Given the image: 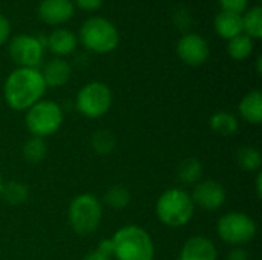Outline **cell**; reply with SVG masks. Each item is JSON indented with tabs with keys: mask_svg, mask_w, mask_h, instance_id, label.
Returning a JSON list of instances; mask_svg holds the SVG:
<instances>
[{
	"mask_svg": "<svg viewBox=\"0 0 262 260\" xmlns=\"http://www.w3.org/2000/svg\"><path fill=\"white\" fill-rule=\"evenodd\" d=\"M45 92L46 84L41 72L31 67H17L3 84L5 101L14 110H28L43 98Z\"/></svg>",
	"mask_w": 262,
	"mask_h": 260,
	"instance_id": "cell-1",
	"label": "cell"
},
{
	"mask_svg": "<svg viewBox=\"0 0 262 260\" xmlns=\"http://www.w3.org/2000/svg\"><path fill=\"white\" fill-rule=\"evenodd\" d=\"M117 260H154L155 245L150 234L138 225H126L111 238Z\"/></svg>",
	"mask_w": 262,
	"mask_h": 260,
	"instance_id": "cell-2",
	"label": "cell"
},
{
	"mask_svg": "<svg viewBox=\"0 0 262 260\" xmlns=\"http://www.w3.org/2000/svg\"><path fill=\"white\" fill-rule=\"evenodd\" d=\"M195 205L190 195L183 188L166 190L157 201V216L161 224L170 228H180L190 222Z\"/></svg>",
	"mask_w": 262,
	"mask_h": 260,
	"instance_id": "cell-3",
	"label": "cell"
},
{
	"mask_svg": "<svg viewBox=\"0 0 262 260\" xmlns=\"http://www.w3.org/2000/svg\"><path fill=\"white\" fill-rule=\"evenodd\" d=\"M103 207L98 198L91 193H81L75 196L68 210V221L75 234L86 238L94 234L101 222Z\"/></svg>",
	"mask_w": 262,
	"mask_h": 260,
	"instance_id": "cell-4",
	"label": "cell"
},
{
	"mask_svg": "<svg viewBox=\"0 0 262 260\" xmlns=\"http://www.w3.org/2000/svg\"><path fill=\"white\" fill-rule=\"evenodd\" d=\"M83 46L95 54H109L120 43V34L115 25L104 17H91L80 28Z\"/></svg>",
	"mask_w": 262,
	"mask_h": 260,
	"instance_id": "cell-5",
	"label": "cell"
},
{
	"mask_svg": "<svg viewBox=\"0 0 262 260\" xmlns=\"http://www.w3.org/2000/svg\"><path fill=\"white\" fill-rule=\"evenodd\" d=\"M63 120L64 113L60 104L49 100H40L29 107L25 115V124L29 133L43 139L54 135L61 127Z\"/></svg>",
	"mask_w": 262,
	"mask_h": 260,
	"instance_id": "cell-6",
	"label": "cell"
},
{
	"mask_svg": "<svg viewBox=\"0 0 262 260\" xmlns=\"http://www.w3.org/2000/svg\"><path fill=\"white\" fill-rule=\"evenodd\" d=\"M216 230L223 242L229 245L241 247L255 239L258 227L253 218H250L249 215L232 211L220 218Z\"/></svg>",
	"mask_w": 262,
	"mask_h": 260,
	"instance_id": "cell-7",
	"label": "cell"
},
{
	"mask_svg": "<svg viewBox=\"0 0 262 260\" xmlns=\"http://www.w3.org/2000/svg\"><path fill=\"white\" fill-rule=\"evenodd\" d=\"M75 104L83 116L97 120L106 115L107 110L111 109L112 92L104 83L91 81L78 90Z\"/></svg>",
	"mask_w": 262,
	"mask_h": 260,
	"instance_id": "cell-8",
	"label": "cell"
},
{
	"mask_svg": "<svg viewBox=\"0 0 262 260\" xmlns=\"http://www.w3.org/2000/svg\"><path fill=\"white\" fill-rule=\"evenodd\" d=\"M9 55L18 67L38 69L43 60V44L41 41L28 34L15 35L9 43Z\"/></svg>",
	"mask_w": 262,
	"mask_h": 260,
	"instance_id": "cell-9",
	"label": "cell"
},
{
	"mask_svg": "<svg viewBox=\"0 0 262 260\" xmlns=\"http://www.w3.org/2000/svg\"><path fill=\"white\" fill-rule=\"evenodd\" d=\"M226 190L224 187L213 179L200 181L195 184L193 192L190 195L193 205L200 207L204 211H216L226 204Z\"/></svg>",
	"mask_w": 262,
	"mask_h": 260,
	"instance_id": "cell-10",
	"label": "cell"
},
{
	"mask_svg": "<svg viewBox=\"0 0 262 260\" xmlns=\"http://www.w3.org/2000/svg\"><path fill=\"white\" fill-rule=\"evenodd\" d=\"M177 54L183 63L187 66H201L207 61L210 49L206 41L198 34H186L177 43Z\"/></svg>",
	"mask_w": 262,
	"mask_h": 260,
	"instance_id": "cell-11",
	"label": "cell"
},
{
	"mask_svg": "<svg viewBox=\"0 0 262 260\" xmlns=\"http://www.w3.org/2000/svg\"><path fill=\"white\" fill-rule=\"evenodd\" d=\"M75 6L72 0H41L38 5V17L52 26L69 21L74 15Z\"/></svg>",
	"mask_w": 262,
	"mask_h": 260,
	"instance_id": "cell-12",
	"label": "cell"
},
{
	"mask_svg": "<svg viewBox=\"0 0 262 260\" xmlns=\"http://www.w3.org/2000/svg\"><path fill=\"white\" fill-rule=\"evenodd\" d=\"M218 251L215 244L204 236L189 238L180 253V260H216Z\"/></svg>",
	"mask_w": 262,
	"mask_h": 260,
	"instance_id": "cell-13",
	"label": "cell"
},
{
	"mask_svg": "<svg viewBox=\"0 0 262 260\" xmlns=\"http://www.w3.org/2000/svg\"><path fill=\"white\" fill-rule=\"evenodd\" d=\"M40 72H41V77L45 80L46 87H61V86H64L69 81L71 74H72L71 64L64 58H60V57L49 60L45 64L43 70H40Z\"/></svg>",
	"mask_w": 262,
	"mask_h": 260,
	"instance_id": "cell-14",
	"label": "cell"
},
{
	"mask_svg": "<svg viewBox=\"0 0 262 260\" xmlns=\"http://www.w3.org/2000/svg\"><path fill=\"white\" fill-rule=\"evenodd\" d=\"M213 26H215L216 34L226 40H232V38L244 34L243 32V15L236 14V12L221 11L213 20Z\"/></svg>",
	"mask_w": 262,
	"mask_h": 260,
	"instance_id": "cell-15",
	"label": "cell"
},
{
	"mask_svg": "<svg viewBox=\"0 0 262 260\" xmlns=\"http://www.w3.org/2000/svg\"><path fill=\"white\" fill-rule=\"evenodd\" d=\"M46 46L49 48V51L52 54H55L57 57H66L69 54H72L77 48V35L69 31V29H55L49 34Z\"/></svg>",
	"mask_w": 262,
	"mask_h": 260,
	"instance_id": "cell-16",
	"label": "cell"
},
{
	"mask_svg": "<svg viewBox=\"0 0 262 260\" xmlns=\"http://www.w3.org/2000/svg\"><path fill=\"white\" fill-rule=\"evenodd\" d=\"M239 115L244 121L258 126L262 121V93L261 90H252L246 93L239 103Z\"/></svg>",
	"mask_w": 262,
	"mask_h": 260,
	"instance_id": "cell-17",
	"label": "cell"
},
{
	"mask_svg": "<svg viewBox=\"0 0 262 260\" xmlns=\"http://www.w3.org/2000/svg\"><path fill=\"white\" fill-rule=\"evenodd\" d=\"M178 181L184 185H195L201 181L203 164L196 158H186L177 167Z\"/></svg>",
	"mask_w": 262,
	"mask_h": 260,
	"instance_id": "cell-18",
	"label": "cell"
},
{
	"mask_svg": "<svg viewBox=\"0 0 262 260\" xmlns=\"http://www.w3.org/2000/svg\"><path fill=\"white\" fill-rule=\"evenodd\" d=\"M210 129L220 136H232L238 132V118L230 112H216L209 120Z\"/></svg>",
	"mask_w": 262,
	"mask_h": 260,
	"instance_id": "cell-19",
	"label": "cell"
},
{
	"mask_svg": "<svg viewBox=\"0 0 262 260\" xmlns=\"http://www.w3.org/2000/svg\"><path fill=\"white\" fill-rule=\"evenodd\" d=\"M21 152H23V158H25L26 162H29V164H40L46 158L48 146H46V141L43 138L31 136L23 144V150Z\"/></svg>",
	"mask_w": 262,
	"mask_h": 260,
	"instance_id": "cell-20",
	"label": "cell"
},
{
	"mask_svg": "<svg viewBox=\"0 0 262 260\" xmlns=\"http://www.w3.org/2000/svg\"><path fill=\"white\" fill-rule=\"evenodd\" d=\"M243 32L252 40H259L262 37V9L261 6L250 8L246 15H243Z\"/></svg>",
	"mask_w": 262,
	"mask_h": 260,
	"instance_id": "cell-21",
	"label": "cell"
},
{
	"mask_svg": "<svg viewBox=\"0 0 262 260\" xmlns=\"http://www.w3.org/2000/svg\"><path fill=\"white\" fill-rule=\"evenodd\" d=\"M236 162L246 172H258L262 166L261 152L250 146L239 147L236 152Z\"/></svg>",
	"mask_w": 262,
	"mask_h": 260,
	"instance_id": "cell-22",
	"label": "cell"
},
{
	"mask_svg": "<svg viewBox=\"0 0 262 260\" xmlns=\"http://www.w3.org/2000/svg\"><path fill=\"white\" fill-rule=\"evenodd\" d=\"M91 146H92L95 153H98V155H109L115 149L117 139H115V135L111 130L98 129L97 132L92 133Z\"/></svg>",
	"mask_w": 262,
	"mask_h": 260,
	"instance_id": "cell-23",
	"label": "cell"
},
{
	"mask_svg": "<svg viewBox=\"0 0 262 260\" xmlns=\"http://www.w3.org/2000/svg\"><path fill=\"white\" fill-rule=\"evenodd\" d=\"M28 196H29V190L23 182L9 181V182L3 184L0 198H3L11 205H20L28 199Z\"/></svg>",
	"mask_w": 262,
	"mask_h": 260,
	"instance_id": "cell-24",
	"label": "cell"
},
{
	"mask_svg": "<svg viewBox=\"0 0 262 260\" xmlns=\"http://www.w3.org/2000/svg\"><path fill=\"white\" fill-rule=\"evenodd\" d=\"M104 204L112 210H123L130 204V193L121 185H112L103 196Z\"/></svg>",
	"mask_w": 262,
	"mask_h": 260,
	"instance_id": "cell-25",
	"label": "cell"
},
{
	"mask_svg": "<svg viewBox=\"0 0 262 260\" xmlns=\"http://www.w3.org/2000/svg\"><path fill=\"white\" fill-rule=\"evenodd\" d=\"M227 51H229V55L233 60H238V61L246 60L253 52V40L249 35L241 34V35L229 40Z\"/></svg>",
	"mask_w": 262,
	"mask_h": 260,
	"instance_id": "cell-26",
	"label": "cell"
},
{
	"mask_svg": "<svg viewBox=\"0 0 262 260\" xmlns=\"http://www.w3.org/2000/svg\"><path fill=\"white\" fill-rule=\"evenodd\" d=\"M114 259V250L111 239H104L98 244V248L88 253L83 260H112Z\"/></svg>",
	"mask_w": 262,
	"mask_h": 260,
	"instance_id": "cell-27",
	"label": "cell"
},
{
	"mask_svg": "<svg viewBox=\"0 0 262 260\" xmlns=\"http://www.w3.org/2000/svg\"><path fill=\"white\" fill-rule=\"evenodd\" d=\"M218 2L221 11H230L236 14H243L249 6V0H218Z\"/></svg>",
	"mask_w": 262,
	"mask_h": 260,
	"instance_id": "cell-28",
	"label": "cell"
},
{
	"mask_svg": "<svg viewBox=\"0 0 262 260\" xmlns=\"http://www.w3.org/2000/svg\"><path fill=\"white\" fill-rule=\"evenodd\" d=\"M72 3L83 11H97L103 5V0H74Z\"/></svg>",
	"mask_w": 262,
	"mask_h": 260,
	"instance_id": "cell-29",
	"label": "cell"
},
{
	"mask_svg": "<svg viewBox=\"0 0 262 260\" xmlns=\"http://www.w3.org/2000/svg\"><path fill=\"white\" fill-rule=\"evenodd\" d=\"M9 34H11V25L5 15H0V46L5 44Z\"/></svg>",
	"mask_w": 262,
	"mask_h": 260,
	"instance_id": "cell-30",
	"label": "cell"
},
{
	"mask_svg": "<svg viewBox=\"0 0 262 260\" xmlns=\"http://www.w3.org/2000/svg\"><path fill=\"white\" fill-rule=\"evenodd\" d=\"M229 260H249V254L244 248L241 247H235L230 253H229Z\"/></svg>",
	"mask_w": 262,
	"mask_h": 260,
	"instance_id": "cell-31",
	"label": "cell"
},
{
	"mask_svg": "<svg viewBox=\"0 0 262 260\" xmlns=\"http://www.w3.org/2000/svg\"><path fill=\"white\" fill-rule=\"evenodd\" d=\"M255 187H256V195H258V198H261L262 196V175L261 173H258V176H256Z\"/></svg>",
	"mask_w": 262,
	"mask_h": 260,
	"instance_id": "cell-32",
	"label": "cell"
},
{
	"mask_svg": "<svg viewBox=\"0 0 262 260\" xmlns=\"http://www.w3.org/2000/svg\"><path fill=\"white\" fill-rule=\"evenodd\" d=\"M261 57H258V60H256V70H258V74H261Z\"/></svg>",
	"mask_w": 262,
	"mask_h": 260,
	"instance_id": "cell-33",
	"label": "cell"
},
{
	"mask_svg": "<svg viewBox=\"0 0 262 260\" xmlns=\"http://www.w3.org/2000/svg\"><path fill=\"white\" fill-rule=\"evenodd\" d=\"M2 188H3V179H2V173H0V196H2Z\"/></svg>",
	"mask_w": 262,
	"mask_h": 260,
	"instance_id": "cell-34",
	"label": "cell"
}]
</instances>
